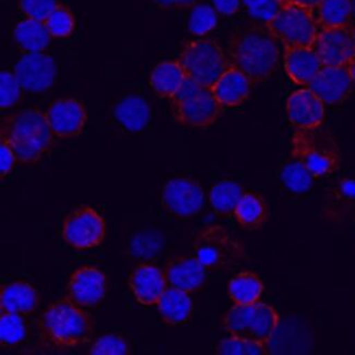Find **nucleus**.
I'll use <instances>...</instances> for the list:
<instances>
[{
    "label": "nucleus",
    "mask_w": 355,
    "mask_h": 355,
    "mask_svg": "<svg viewBox=\"0 0 355 355\" xmlns=\"http://www.w3.org/2000/svg\"><path fill=\"white\" fill-rule=\"evenodd\" d=\"M279 40L267 26L250 24L232 32L227 42V58L250 79L259 85L278 69L280 60Z\"/></svg>",
    "instance_id": "obj_1"
},
{
    "label": "nucleus",
    "mask_w": 355,
    "mask_h": 355,
    "mask_svg": "<svg viewBox=\"0 0 355 355\" xmlns=\"http://www.w3.org/2000/svg\"><path fill=\"white\" fill-rule=\"evenodd\" d=\"M161 9H188L195 7L198 0H151Z\"/></svg>",
    "instance_id": "obj_42"
},
{
    "label": "nucleus",
    "mask_w": 355,
    "mask_h": 355,
    "mask_svg": "<svg viewBox=\"0 0 355 355\" xmlns=\"http://www.w3.org/2000/svg\"><path fill=\"white\" fill-rule=\"evenodd\" d=\"M18 78L10 71L0 72V108L1 111L18 105L24 96Z\"/></svg>",
    "instance_id": "obj_36"
},
{
    "label": "nucleus",
    "mask_w": 355,
    "mask_h": 355,
    "mask_svg": "<svg viewBox=\"0 0 355 355\" xmlns=\"http://www.w3.org/2000/svg\"><path fill=\"white\" fill-rule=\"evenodd\" d=\"M242 0H212L214 8L225 16H233L239 11Z\"/></svg>",
    "instance_id": "obj_43"
},
{
    "label": "nucleus",
    "mask_w": 355,
    "mask_h": 355,
    "mask_svg": "<svg viewBox=\"0 0 355 355\" xmlns=\"http://www.w3.org/2000/svg\"><path fill=\"white\" fill-rule=\"evenodd\" d=\"M265 286L259 275L252 271L237 273L229 282L230 299L236 305L257 303L263 295Z\"/></svg>",
    "instance_id": "obj_29"
},
{
    "label": "nucleus",
    "mask_w": 355,
    "mask_h": 355,
    "mask_svg": "<svg viewBox=\"0 0 355 355\" xmlns=\"http://www.w3.org/2000/svg\"><path fill=\"white\" fill-rule=\"evenodd\" d=\"M92 355H127L130 353L126 340L119 335H105L98 338L89 349Z\"/></svg>",
    "instance_id": "obj_38"
},
{
    "label": "nucleus",
    "mask_w": 355,
    "mask_h": 355,
    "mask_svg": "<svg viewBox=\"0 0 355 355\" xmlns=\"http://www.w3.org/2000/svg\"><path fill=\"white\" fill-rule=\"evenodd\" d=\"M353 17L355 18V0H352Z\"/></svg>",
    "instance_id": "obj_47"
},
{
    "label": "nucleus",
    "mask_w": 355,
    "mask_h": 355,
    "mask_svg": "<svg viewBox=\"0 0 355 355\" xmlns=\"http://www.w3.org/2000/svg\"><path fill=\"white\" fill-rule=\"evenodd\" d=\"M352 37H353V43H354V46H355V26H352Z\"/></svg>",
    "instance_id": "obj_46"
},
{
    "label": "nucleus",
    "mask_w": 355,
    "mask_h": 355,
    "mask_svg": "<svg viewBox=\"0 0 355 355\" xmlns=\"http://www.w3.org/2000/svg\"><path fill=\"white\" fill-rule=\"evenodd\" d=\"M352 79L343 66H322L307 88L316 94L324 104L338 105L349 98L353 91Z\"/></svg>",
    "instance_id": "obj_16"
},
{
    "label": "nucleus",
    "mask_w": 355,
    "mask_h": 355,
    "mask_svg": "<svg viewBox=\"0 0 355 355\" xmlns=\"http://www.w3.org/2000/svg\"><path fill=\"white\" fill-rule=\"evenodd\" d=\"M40 296L36 288L26 281H15L0 290L1 313H11L28 317L39 307Z\"/></svg>",
    "instance_id": "obj_23"
},
{
    "label": "nucleus",
    "mask_w": 355,
    "mask_h": 355,
    "mask_svg": "<svg viewBox=\"0 0 355 355\" xmlns=\"http://www.w3.org/2000/svg\"><path fill=\"white\" fill-rule=\"evenodd\" d=\"M316 9L317 24L320 28L351 26L352 0H322Z\"/></svg>",
    "instance_id": "obj_30"
},
{
    "label": "nucleus",
    "mask_w": 355,
    "mask_h": 355,
    "mask_svg": "<svg viewBox=\"0 0 355 355\" xmlns=\"http://www.w3.org/2000/svg\"><path fill=\"white\" fill-rule=\"evenodd\" d=\"M288 121L300 130L320 128L324 119V103L313 91H294L286 100Z\"/></svg>",
    "instance_id": "obj_18"
},
{
    "label": "nucleus",
    "mask_w": 355,
    "mask_h": 355,
    "mask_svg": "<svg viewBox=\"0 0 355 355\" xmlns=\"http://www.w3.org/2000/svg\"><path fill=\"white\" fill-rule=\"evenodd\" d=\"M52 35L42 21L26 18L17 24L13 30V40L17 46L26 53H42L51 43Z\"/></svg>",
    "instance_id": "obj_27"
},
{
    "label": "nucleus",
    "mask_w": 355,
    "mask_h": 355,
    "mask_svg": "<svg viewBox=\"0 0 355 355\" xmlns=\"http://www.w3.org/2000/svg\"><path fill=\"white\" fill-rule=\"evenodd\" d=\"M223 106L216 101L211 89L204 88L193 96L171 100L173 119L180 125L191 128H208L218 121Z\"/></svg>",
    "instance_id": "obj_10"
},
{
    "label": "nucleus",
    "mask_w": 355,
    "mask_h": 355,
    "mask_svg": "<svg viewBox=\"0 0 355 355\" xmlns=\"http://www.w3.org/2000/svg\"><path fill=\"white\" fill-rule=\"evenodd\" d=\"M204 199V191L197 180L176 178L168 180L163 187L161 204L172 216L187 219L200 211Z\"/></svg>",
    "instance_id": "obj_11"
},
{
    "label": "nucleus",
    "mask_w": 355,
    "mask_h": 355,
    "mask_svg": "<svg viewBox=\"0 0 355 355\" xmlns=\"http://www.w3.org/2000/svg\"><path fill=\"white\" fill-rule=\"evenodd\" d=\"M164 275L168 284L186 293H196L207 282V269L193 255H178L170 258L165 265Z\"/></svg>",
    "instance_id": "obj_17"
},
{
    "label": "nucleus",
    "mask_w": 355,
    "mask_h": 355,
    "mask_svg": "<svg viewBox=\"0 0 355 355\" xmlns=\"http://www.w3.org/2000/svg\"><path fill=\"white\" fill-rule=\"evenodd\" d=\"M216 353L222 355H266L269 351L266 343H254L231 336L220 341L216 345Z\"/></svg>",
    "instance_id": "obj_35"
},
{
    "label": "nucleus",
    "mask_w": 355,
    "mask_h": 355,
    "mask_svg": "<svg viewBox=\"0 0 355 355\" xmlns=\"http://www.w3.org/2000/svg\"><path fill=\"white\" fill-rule=\"evenodd\" d=\"M265 26L284 46L311 47L320 32L313 9L284 5Z\"/></svg>",
    "instance_id": "obj_8"
},
{
    "label": "nucleus",
    "mask_w": 355,
    "mask_h": 355,
    "mask_svg": "<svg viewBox=\"0 0 355 355\" xmlns=\"http://www.w3.org/2000/svg\"><path fill=\"white\" fill-rule=\"evenodd\" d=\"M252 87L250 79L231 66L212 85L211 92L223 107H237L248 100Z\"/></svg>",
    "instance_id": "obj_22"
},
{
    "label": "nucleus",
    "mask_w": 355,
    "mask_h": 355,
    "mask_svg": "<svg viewBox=\"0 0 355 355\" xmlns=\"http://www.w3.org/2000/svg\"><path fill=\"white\" fill-rule=\"evenodd\" d=\"M36 329L43 345L64 351L90 343L96 324L83 307L64 297L43 311L36 320Z\"/></svg>",
    "instance_id": "obj_2"
},
{
    "label": "nucleus",
    "mask_w": 355,
    "mask_h": 355,
    "mask_svg": "<svg viewBox=\"0 0 355 355\" xmlns=\"http://www.w3.org/2000/svg\"><path fill=\"white\" fill-rule=\"evenodd\" d=\"M347 70H349V73H350L353 83H355V56L349 62V64H347Z\"/></svg>",
    "instance_id": "obj_45"
},
{
    "label": "nucleus",
    "mask_w": 355,
    "mask_h": 355,
    "mask_svg": "<svg viewBox=\"0 0 355 355\" xmlns=\"http://www.w3.org/2000/svg\"><path fill=\"white\" fill-rule=\"evenodd\" d=\"M105 234V221L91 207L76 209L62 221V239L76 250L98 248L103 243Z\"/></svg>",
    "instance_id": "obj_9"
},
{
    "label": "nucleus",
    "mask_w": 355,
    "mask_h": 355,
    "mask_svg": "<svg viewBox=\"0 0 355 355\" xmlns=\"http://www.w3.org/2000/svg\"><path fill=\"white\" fill-rule=\"evenodd\" d=\"M244 3L252 17L263 19L265 22L284 7L281 0H244Z\"/></svg>",
    "instance_id": "obj_40"
},
{
    "label": "nucleus",
    "mask_w": 355,
    "mask_h": 355,
    "mask_svg": "<svg viewBox=\"0 0 355 355\" xmlns=\"http://www.w3.org/2000/svg\"><path fill=\"white\" fill-rule=\"evenodd\" d=\"M55 136L44 112L24 108L0 119V140L15 152L18 164L34 165L52 151Z\"/></svg>",
    "instance_id": "obj_3"
},
{
    "label": "nucleus",
    "mask_w": 355,
    "mask_h": 355,
    "mask_svg": "<svg viewBox=\"0 0 355 355\" xmlns=\"http://www.w3.org/2000/svg\"><path fill=\"white\" fill-rule=\"evenodd\" d=\"M292 157L299 160L314 178L337 172L341 165V152L335 137L327 129H296L291 140Z\"/></svg>",
    "instance_id": "obj_4"
},
{
    "label": "nucleus",
    "mask_w": 355,
    "mask_h": 355,
    "mask_svg": "<svg viewBox=\"0 0 355 355\" xmlns=\"http://www.w3.org/2000/svg\"><path fill=\"white\" fill-rule=\"evenodd\" d=\"M128 284L138 303L144 306L157 305L168 288L164 271L151 263L137 266L129 277Z\"/></svg>",
    "instance_id": "obj_20"
},
{
    "label": "nucleus",
    "mask_w": 355,
    "mask_h": 355,
    "mask_svg": "<svg viewBox=\"0 0 355 355\" xmlns=\"http://www.w3.org/2000/svg\"><path fill=\"white\" fill-rule=\"evenodd\" d=\"M114 116L129 132H140L147 126L151 111L147 101L140 96L123 98L114 108Z\"/></svg>",
    "instance_id": "obj_28"
},
{
    "label": "nucleus",
    "mask_w": 355,
    "mask_h": 355,
    "mask_svg": "<svg viewBox=\"0 0 355 355\" xmlns=\"http://www.w3.org/2000/svg\"><path fill=\"white\" fill-rule=\"evenodd\" d=\"M44 24L54 39H68L76 30L75 15L66 3H58Z\"/></svg>",
    "instance_id": "obj_33"
},
{
    "label": "nucleus",
    "mask_w": 355,
    "mask_h": 355,
    "mask_svg": "<svg viewBox=\"0 0 355 355\" xmlns=\"http://www.w3.org/2000/svg\"><path fill=\"white\" fill-rule=\"evenodd\" d=\"M185 78V70L178 60L160 62L150 73V87L159 98L171 100L180 90Z\"/></svg>",
    "instance_id": "obj_24"
},
{
    "label": "nucleus",
    "mask_w": 355,
    "mask_h": 355,
    "mask_svg": "<svg viewBox=\"0 0 355 355\" xmlns=\"http://www.w3.org/2000/svg\"><path fill=\"white\" fill-rule=\"evenodd\" d=\"M293 160L284 165L281 172V180L286 188L296 193H306L311 189L314 176L299 160Z\"/></svg>",
    "instance_id": "obj_34"
},
{
    "label": "nucleus",
    "mask_w": 355,
    "mask_h": 355,
    "mask_svg": "<svg viewBox=\"0 0 355 355\" xmlns=\"http://www.w3.org/2000/svg\"><path fill=\"white\" fill-rule=\"evenodd\" d=\"M284 5H297L302 7H306V8L314 9L317 8V6L320 5L322 0H281Z\"/></svg>",
    "instance_id": "obj_44"
},
{
    "label": "nucleus",
    "mask_w": 355,
    "mask_h": 355,
    "mask_svg": "<svg viewBox=\"0 0 355 355\" xmlns=\"http://www.w3.org/2000/svg\"><path fill=\"white\" fill-rule=\"evenodd\" d=\"M15 75L26 92H45L56 81V64L51 55L43 52L24 54L15 66Z\"/></svg>",
    "instance_id": "obj_14"
},
{
    "label": "nucleus",
    "mask_w": 355,
    "mask_h": 355,
    "mask_svg": "<svg viewBox=\"0 0 355 355\" xmlns=\"http://www.w3.org/2000/svg\"><path fill=\"white\" fill-rule=\"evenodd\" d=\"M44 114L49 128L60 139H73L80 136L88 121L85 104L75 98L55 100Z\"/></svg>",
    "instance_id": "obj_12"
},
{
    "label": "nucleus",
    "mask_w": 355,
    "mask_h": 355,
    "mask_svg": "<svg viewBox=\"0 0 355 355\" xmlns=\"http://www.w3.org/2000/svg\"><path fill=\"white\" fill-rule=\"evenodd\" d=\"M18 163L16 155L8 144L0 140V178L3 180Z\"/></svg>",
    "instance_id": "obj_41"
},
{
    "label": "nucleus",
    "mask_w": 355,
    "mask_h": 355,
    "mask_svg": "<svg viewBox=\"0 0 355 355\" xmlns=\"http://www.w3.org/2000/svg\"><path fill=\"white\" fill-rule=\"evenodd\" d=\"M284 70L295 85L309 87L322 62L311 47L284 46Z\"/></svg>",
    "instance_id": "obj_21"
},
{
    "label": "nucleus",
    "mask_w": 355,
    "mask_h": 355,
    "mask_svg": "<svg viewBox=\"0 0 355 355\" xmlns=\"http://www.w3.org/2000/svg\"><path fill=\"white\" fill-rule=\"evenodd\" d=\"M279 322L275 307L258 301L250 305L235 304L224 316L223 326L231 336L269 345Z\"/></svg>",
    "instance_id": "obj_7"
},
{
    "label": "nucleus",
    "mask_w": 355,
    "mask_h": 355,
    "mask_svg": "<svg viewBox=\"0 0 355 355\" xmlns=\"http://www.w3.org/2000/svg\"><path fill=\"white\" fill-rule=\"evenodd\" d=\"M234 216L242 229L255 231L267 223L270 210L263 196L256 193H245L235 208Z\"/></svg>",
    "instance_id": "obj_26"
},
{
    "label": "nucleus",
    "mask_w": 355,
    "mask_h": 355,
    "mask_svg": "<svg viewBox=\"0 0 355 355\" xmlns=\"http://www.w3.org/2000/svg\"><path fill=\"white\" fill-rule=\"evenodd\" d=\"M322 216L330 223L355 222V180L341 178L324 195Z\"/></svg>",
    "instance_id": "obj_19"
},
{
    "label": "nucleus",
    "mask_w": 355,
    "mask_h": 355,
    "mask_svg": "<svg viewBox=\"0 0 355 355\" xmlns=\"http://www.w3.org/2000/svg\"><path fill=\"white\" fill-rule=\"evenodd\" d=\"M244 193L242 186L232 180H224L216 184L210 191V202L214 212L221 216L234 214Z\"/></svg>",
    "instance_id": "obj_31"
},
{
    "label": "nucleus",
    "mask_w": 355,
    "mask_h": 355,
    "mask_svg": "<svg viewBox=\"0 0 355 355\" xmlns=\"http://www.w3.org/2000/svg\"><path fill=\"white\" fill-rule=\"evenodd\" d=\"M178 60L186 76L209 89L232 66L219 43L214 39L185 42Z\"/></svg>",
    "instance_id": "obj_6"
},
{
    "label": "nucleus",
    "mask_w": 355,
    "mask_h": 355,
    "mask_svg": "<svg viewBox=\"0 0 355 355\" xmlns=\"http://www.w3.org/2000/svg\"><path fill=\"white\" fill-rule=\"evenodd\" d=\"M60 0H19L18 8L26 18L44 22Z\"/></svg>",
    "instance_id": "obj_39"
},
{
    "label": "nucleus",
    "mask_w": 355,
    "mask_h": 355,
    "mask_svg": "<svg viewBox=\"0 0 355 355\" xmlns=\"http://www.w3.org/2000/svg\"><path fill=\"white\" fill-rule=\"evenodd\" d=\"M107 288V278L100 269L83 266L70 275L66 297L79 307L91 309L105 299Z\"/></svg>",
    "instance_id": "obj_13"
},
{
    "label": "nucleus",
    "mask_w": 355,
    "mask_h": 355,
    "mask_svg": "<svg viewBox=\"0 0 355 355\" xmlns=\"http://www.w3.org/2000/svg\"><path fill=\"white\" fill-rule=\"evenodd\" d=\"M28 329L24 316L1 313L0 316V345L7 349L18 347L28 337Z\"/></svg>",
    "instance_id": "obj_32"
},
{
    "label": "nucleus",
    "mask_w": 355,
    "mask_h": 355,
    "mask_svg": "<svg viewBox=\"0 0 355 355\" xmlns=\"http://www.w3.org/2000/svg\"><path fill=\"white\" fill-rule=\"evenodd\" d=\"M218 24L216 11L208 5H199L193 7L188 20V30L193 35H206L212 31Z\"/></svg>",
    "instance_id": "obj_37"
},
{
    "label": "nucleus",
    "mask_w": 355,
    "mask_h": 355,
    "mask_svg": "<svg viewBox=\"0 0 355 355\" xmlns=\"http://www.w3.org/2000/svg\"><path fill=\"white\" fill-rule=\"evenodd\" d=\"M157 309L165 324L178 326L186 324L191 320L193 314V301L189 297V294L170 286L165 290L162 297L157 303Z\"/></svg>",
    "instance_id": "obj_25"
},
{
    "label": "nucleus",
    "mask_w": 355,
    "mask_h": 355,
    "mask_svg": "<svg viewBox=\"0 0 355 355\" xmlns=\"http://www.w3.org/2000/svg\"><path fill=\"white\" fill-rule=\"evenodd\" d=\"M196 257L214 272H229L248 258L244 244L221 225H210L199 232L193 241Z\"/></svg>",
    "instance_id": "obj_5"
},
{
    "label": "nucleus",
    "mask_w": 355,
    "mask_h": 355,
    "mask_svg": "<svg viewBox=\"0 0 355 355\" xmlns=\"http://www.w3.org/2000/svg\"><path fill=\"white\" fill-rule=\"evenodd\" d=\"M322 66H343L355 56L352 26L320 28L311 45Z\"/></svg>",
    "instance_id": "obj_15"
}]
</instances>
